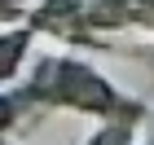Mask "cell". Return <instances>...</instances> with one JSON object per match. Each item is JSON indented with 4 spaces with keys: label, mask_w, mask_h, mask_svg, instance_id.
<instances>
[{
    "label": "cell",
    "mask_w": 154,
    "mask_h": 145,
    "mask_svg": "<svg viewBox=\"0 0 154 145\" xmlns=\"http://www.w3.org/2000/svg\"><path fill=\"white\" fill-rule=\"evenodd\" d=\"M22 44H26L22 35H13L9 44H0V75H9V71H13V62H18V53H22Z\"/></svg>",
    "instance_id": "obj_1"
},
{
    "label": "cell",
    "mask_w": 154,
    "mask_h": 145,
    "mask_svg": "<svg viewBox=\"0 0 154 145\" xmlns=\"http://www.w3.org/2000/svg\"><path fill=\"white\" fill-rule=\"evenodd\" d=\"M9 123V101H0V128Z\"/></svg>",
    "instance_id": "obj_2"
}]
</instances>
